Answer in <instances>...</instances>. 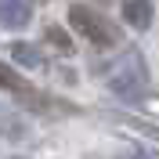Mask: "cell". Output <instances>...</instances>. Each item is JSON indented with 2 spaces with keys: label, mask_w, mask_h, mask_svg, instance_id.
Returning <instances> with one entry per match:
<instances>
[{
  "label": "cell",
  "mask_w": 159,
  "mask_h": 159,
  "mask_svg": "<svg viewBox=\"0 0 159 159\" xmlns=\"http://www.w3.org/2000/svg\"><path fill=\"white\" fill-rule=\"evenodd\" d=\"M123 22L134 29H148L152 25V4L148 0H123Z\"/></svg>",
  "instance_id": "obj_4"
},
{
  "label": "cell",
  "mask_w": 159,
  "mask_h": 159,
  "mask_svg": "<svg viewBox=\"0 0 159 159\" xmlns=\"http://www.w3.org/2000/svg\"><path fill=\"white\" fill-rule=\"evenodd\" d=\"M11 58L18 61V65H29V69H40L43 65V58L36 54L33 43H11Z\"/></svg>",
  "instance_id": "obj_5"
},
{
  "label": "cell",
  "mask_w": 159,
  "mask_h": 159,
  "mask_svg": "<svg viewBox=\"0 0 159 159\" xmlns=\"http://www.w3.org/2000/svg\"><path fill=\"white\" fill-rule=\"evenodd\" d=\"M15 159H22V156H15Z\"/></svg>",
  "instance_id": "obj_9"
},
{
  "label": "cell",
  "mask_w": 159,
  "mask_h": 159,
  "mask_svg": "<svg viewBox=\"0 0 159 159\" xmlns=\"http://www.w3.org/2000/svg\"><path fill=\"white\" fill-rule=\"evenodd\" d=\"M112 94L127 101H138V98H148V69H145V61H141L138 51H127L123 58H116L109 65V76H105Z\"/></svg>",
  "instance_id": "obj_1"
},
{
  "label": "cell",
  "mask_w": 159,
  "mask_h": 159,
  "mask_svg": "<svg viewBox=\"0 0 159 159\" xmlns=\"http://www.w3.org/2000/svg\"><path fill=\"white\" fill-rule=\"evenodd\" d=\"M33 18V0H0V25L22 29Z\"/></svg>",
  "instance_id": "obj_3"
},
{
  "label": "cell",
  "mask_w": 159,
  "mask_h": 159,
  "mask_svg": "<svg viewBox=\"0 0 159 159\" xmlns=\"http://www.w3.org/2000/svg\"><path fill=\"white\" fill-rule=\"evenodd\" d=\"M47 40H51V43H54L58 51H65V54L72 51V40L65 36V29H58V25H47Z\"/></svg>",
  "instance_id": "obj_7"
},
{
  "label": "cell",
  "mask_w": 159,
  "mask_h": 159,
  "mask_svg": "<svg viewBox=\"0 0 159 159\" xmlns=\"http://www.w3.org/2000/svg\"><path fill=\"white\" fill-rule=\"evenodd\" d=\"M69 22H72V29L83 40H90L94 47H112V43H119V29L109 25V22L101 18L94 7H87V4H72L69 7Z\"/></svg>",
  "instance_id": "obj_2"
},
{
  "label": "cell",
  "mask_w": 159,
  "mask_h": 159,
  "mask_svg": "<svg viewBox=\"0 0 159 159\" xmlns=\"http://www.w3.org/2000/svg\"><path fill=\"white\" fill-rule=\"evenodd\" d=\"M0 87L4 90H15V94H25V80H18V72L11 69V65H4V61H0Z\"/></svg>",
  "instance_id": "obj_6"
},
{
  "label": "cell",
  "mask_w": 159,
  "mask_h": 159,
  "mask_svg": "<svg viewBox=\"0 0 159 159\" xmlns=\"http://www.w3.org/2000/svg\"><path fill=\"white\" fill-rule=\"evenodd\" d=\"M119 159H141V156H119Z\"/></svg>",
  "instance_id": "obj_8"
}]
</instances>
